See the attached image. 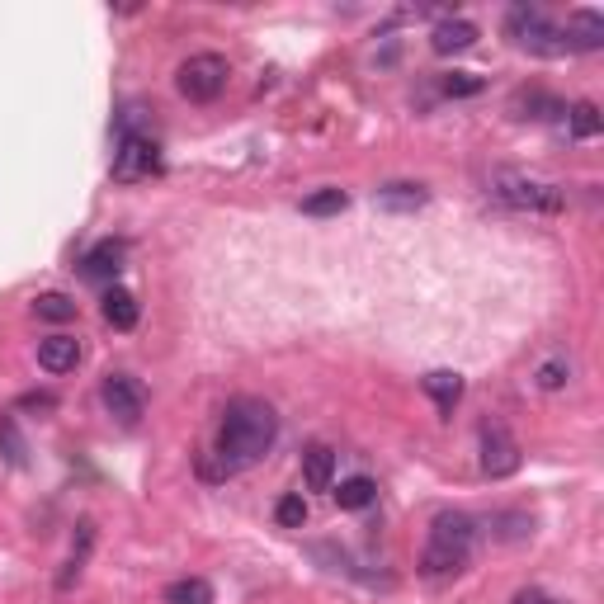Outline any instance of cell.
Returning <instances> with one entry per match:
<instances>
[{"mask_svg": "<svg viewBox=\"0 0 604 604\" xmlns=\"http://www.w3.org/2000/svg\"><path fill=\"white\" fill-rule=\"evenodd\" d=\"M52 406H57L52 392H24V397H19V411H52Z\"/></svg>", "mask_w": 604, "mask_h": 604, "instance_id": "26", "label": "cell"}, {"mask_svg": "<svg viewBox=\"0 0 604 604\" xmlns=\"http://www.w3.org/2000/svg\"><path fill=\"white\" fill-rule=\"evenodd\" d=\"M274 520H279V529H302V524H307V501H302V491H288V496H279V505H274Z\"/></svg>", "mask_w": 604, "mask_h": 604, "instance_id": "23", "label": "cell"}, {"mask_svg": "<svg viewBox=\"0 0 604 604\" xmlns=\"http://www.w3.org/2000/svg\"><path fill=\"white\" fill-rule=\"evenodd\" d=\"M505 29L510 38L520 43V48L538 52V57H567V43H562V24L543 15L538 5H510V15H505Z\"/></svg>", "mask_w": 604, "mask_h": 604, "instance_id": "5", "label": "cell"}, {"mask_svg": "<svg viewBox=\"0 0 604 604\" xmlns=\"http://www.w3.org/2000/svg\"><path fill=\"white\" fill-rule=\"evenodd\" d=\"M151 175H161V147H156L147 133L118 137V151H114L118 185H137V180H151Z\"/></svg>", "mask_w": 604, "mask_h": 604, "instance_id": "6", "label": "cell"}, {"mask_svg": "<svg viewBox=\"0 0 604 604\" xmlns=\"http://www.w3.org/2000/svg\"><path fill=\"white\" fill-rule=\"evenodd\" d=\"M482 472L487 477H510V472H520V444L515 435L505 430V425H482Z\"/></svg>", "mask_w": 604, "mask_h": 604, "instance_id": "8", "label": "cell"}, {"mask_svg": "<svg viewBox=\"0 0 604 604\" xmlns=\"http://www.w3.org/2000/svg\"><path fill=\"white\" fill-rule=\"evenodd\" d=\"M227 76H232L227 57H218V52H194V57H185L180 71H175V90H180L189 104H213L222 90H227Z\"/></svg>", "mask_w": 604, "mask_h": 604, "instance_id": "4", "label": "cell"}, {"mask_svg": "<svg viewBox=\"0 0 604 604\" xmlns=\"http://www.w3.org/2000/svg\"><path fill=\"white\" fill-rule=\"evenodd\" d=\"M100 402H104V411H109L114 420L137 425L142 411H147V387L137 383L133 373H109V378L100 383Z\"/></svg>", "mask_w": 604, "mask_h": 604, "instance_id": "7", "label": "cell"}, {"mask_svg": "<svg viewBox=\"0 0 604 604\" xmlns=\"http://www.w3.org/2000/svg\"><path fill=\"white\" fill-rule=\"evenodd\" d=\"M345 208H350V194L345 189H317V194L302 199V213L307 218H331V213H345Z\"/></svg>", "mask_w": 604, "mask_h": 604, "instance_id": "21", "label": "cell"}, {"mask_svg": "<svg viewBox=\"0 0 604 604\" xmlns=\"http://www.w3.org/2000/svg\"><path fill=\"white\" fill-rule=\"evenodd\" d=\"M373 501H378V482H373V477H350V482H340V491H336L340 510H369Z\"/></svg>", "mask_w": 604, "mask_h": 604, "instance_id": "16", "label": "cell"}, {"mask_svg": "<svg viewBox=\"0 0 604 604\" xmlns=\"http://www.w3.org/2000/svg\"><path fill=\"white\" fill-rule=\"evenodd\" d=\"M420 387L435 397L439 411H453V406H458V397H463V378H458V373H449V369L425 373V378H420Z\"/></svg>", "mask_w": 604, "mask_h": 604, "instance_id": "15", "label": "cell"}, {"mask_svg": "<svg viewBox=\"0 0 604 604\" xmlns=\"http://www.w3.org/2000/svg\"><path fill=\"white\" fill-rule=\"evenodd\" d=\"M472 543H477V524H472L468 515H458V510H444V515H435V524H430V543H425L420 571H425L430 581L458 576V571L468 567Z\"/></svg>", "mask_w": 604, "mask_h": 604, "instance_id": "2", "label": "cell"}, {"mask_svg": "<svg viewBox=\"0 0 604 604\" xmlns=\"http://www.w3.org/2000/svg\"><path fill=\"white\" fill-rule=\"evenodd\" d=\"M482 38V29L472 24V19H439L435 24V34H430V48L439 52V57H453V52H468L472 43Z\"/></svg>", "mask_w": 604, "mask_h": 604, "instance_id": "10", "label": "cell"}, {"mask_svg": "<svg viewBox=\"0 0 604 604\" xmlns=\"http://www.w3.org/2000/svg\"><path fill=\"white\" fill-rule=\"evenodd\" d=\"M279 439V416L274 406L260 397H236L222 411V430H218V468L213 472H241L260 463Z\"/></svg>", "mask_w": 604, "mask_h": 604, "instance_id": "1", "label": "cell"}, {"mask_svg": "<svg viewBox=\"0 0 604 604\" xmlns=\"http://www.w3.org/2000/svg\"><path fill=\"white\" fill-rule=\"evenodd\" d=\"M81 340L76 336H48V340H38V364L48 373H71L76 364H81Z\"/></svg>", "mask_w": 604, "mask_h": 604, "instance_id": "11", "label": "cell"}, {"mask_svg": "<svg viewBox=\"0 0 604 604\" xmlns=\"http://www.w3.org/2000/svg\"><path fill=\"white\" fill-rule=\"evenodd\" d=\"M123 255H128V246L123 241H100V246H90V255L81 260V274L85 279H114L118 269H123Z\"/></svg>", "mask_w": 604, "mask_h": 604, "instance_id": "12", "label": "cell"}, {"mask_svg": "<svg viewBox=\"0 0 604 604\" xmlns=\"http://www.w3.org/2000/svg\"><path fill=\"white\" fill-rule=\"evenodd\" d=\"M425 185H387L378 189V203L383 208H392V213H416V208H425Z\"/></svg>", "mask_w": 604, "mask_h": 604, "instance_id": "17", "label": "cell"}, {"mask_svg": "<svg viewBox=\"0 0 604 604\" xmlns=\"http://www.w3.org/2000/svg\"><path fill=\"white\" fill-rule=\"evenodd\" d=\"M0 458H5L10 468H24V463H29V444L19 435L15 416H0Z\"/></svg>", "mask_w": 604, "mask_h": 604, "instance_id": "18", "label": "cell"}, {"mask_svg": "<svg viewBox=\"0 0 604 604\" xmlns=\"http://www.w3.org/2000/svg\"><path fill=\"white\" fill-rule=\"evenodd\" d=\"M166 604H213V586L203 576H185V581H170Z\"/></svg>", "mask_w": 604, "mask_h": 604, "instance_id": "20", "label": "cell"}, {"mask_svg": "<svg viewBox=\"0 0 604 604\" xmlns=\"http://www.w3.org/2000/svg\"><path fill=\"white\" fill-rule=\"evenodd\" d=\"M302 477H307V487H312V491H331V477H336V453L326 449V444H312V449L302 453Z\"/></svg>", "mask_w": 604, "mask_h": 604, "instance_id": "13", "label": "cell"}, {"mask_svg": "<svg viewBox=\"0 0 604 604\" xmlns=\"http://www.w3.org/2000/svg\"><path fill=\"white\" fill-rule=\"evenodd\" d=\"M491 194L515 208V213H534V218H553L567 208V189L548 180V175H534V170H496L491 175Z\"/></svg>", "mask_w": 604, "mask_h": 604, "instance_id": "3", "label": "cell"}, {"mask_svg": "<svg viewBox=\"0 0 604 604\" xmlns=\"http://www.w3.org/2000/svg\"><path fill=\"white\" fill-rule=\"evenodd\" d=\"M534 383L543 387V392H562V387L571 383V359L567 354H548V359L534 369Z\"/></svg>", "mask_w": 604, "mask_h": 604, "instance_id": "19", "label": "cell"}, {"mask_svg": "<svg viewBox=\"0 0 604 604\" xmlns=\"http://www.w3.org/2000/svg\"><path fill=\"white\" fill-rule=\"evenodd\" d=\"M34 307H38V317L43 321H71L76 317V298H67V293H43Z\"/></svg>", "mask_w": 604, "mask_h": 604, "instance_id": "24", "label": "cell"}, {"mask_svg": "<svg viewBox=\"0 0 604 604\" xmlns=\"http://www.w3.org/2000/svg\"><path fill=\"white\" fill-rule=\"evenodd\" d=\"M567 123H571V137H581V142H590V137H600V128H604L600 109H595L590 100L571 104V109H567Z\"/></svg>", "mask_w": 604, "mask_h": 604, "instance_id": "22", "label": "cell"}, {"mask_svg": "<svg viewBox=\"0 0 604 604\" xmlns=\"http://www.w3.org/2000/svg\"><path fill=\"white\" fill-rule=\"evenodd\" d=\"M137 317H142V312H137V298L128 288H109V293H104V321H109L114 331H133Z\"/></svg>", "mask_w": 604, "mask_h": 604, "instance_id": "14", "label": "cell"}, {"mask_svg": "<svg viewBox=\"0 0 604 604\" xmlns=\"http://www.w3.org/2000/svg\"><path fill=\"white\" fill-rule=\"evenodd\" d=\"M482 76H472V71H449V76H444V95H449V100H468V95H482Z\"/></svg>", "mask_w": 604, "mask_h": 604, "instance_id": "25", "label": "cell"}, {"mask_svg": "<svg viewBox=\"0 0 604 604\" xmlns=\"http://www.w3.org/2000/svg\"><path fill=\"white\" fill-rule=\"evenodd\" d=\"M515 604H548V600H543L538 590H520V595H515Z\"/></svg>", "mask_w": 604, "mask_h": 604, "instance_id": "27", "label": "cell"}, {"mask_svg": "<svg viewBox=\"0 0 604 604\" xmlns=\"http://www.w3.org/2000/svg\"><path fill=\"white\" fill-rule=\"evenodd\" d=\"M562 43H567V52H595L604 43V15L600 10H571Z\"/></svg>", "mask_w": 604, "mask_h": 604, "instance_id": "9", "label": "cell"}]
</instances>
